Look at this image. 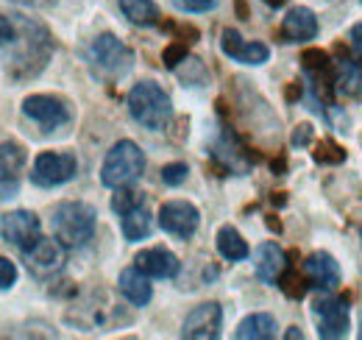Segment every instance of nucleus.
Returning <instances> with one entry per match:
<instances>
[{
    "instance_id": "obj_1",
    "label": "nucleus",
    "mask_w": 362,
    "mask_h": 340,
    "mask_svg": "<svg viewBox=\"0 0 362 340\" xmlns=\"http://www.w3.org/2000/svg\"><path fill=\"white\" fill-rule=\"evenodd\" d=\"M129 112L136 123L148 131H165L170 118H173V103L170 95L156 84V81H139L132 86L129 98Z\"/></svg>"
},
{
    "instance_id": "obj_2",
    "label": "nucleus",
    "mask_w": 362,
    "mask_h": 340,
    "mask_svg": "<svg viewBox=\"0 0 362 340\" xmlns=\"http://www.w3.org/2000/svg\"><path fill=\"white\" fill-rule=\"evenodd\" d=\"M67 321L87 332H106L120 324H129V315L106 290H95L67 312Z\"/></svg>"
},
{
    "instance_id": "obj_3",
    "label": "nucleus",
    "mask_w": 362,
    "mask_h": 340,
    "mask_svg": "<svg viewBox=\"0 0 362 340\" xmlns=\"http://www.w3.org/2000/svg\"><path fill=\"white\" fill-rule=\"evenodd\" d=\"M95 223H98V212H95V207L84 204V201H64L50 215L53 234L67 249H78V246L90 243L95 234Z\"/></svg>"
},
{
    "instance_id": "obj_4",
    "label": "nucleus",
    "mask_w": 362,
    "mask_h": 340,
    "mask_svg": "<svg viewBox=\"0 0 362 340\" xmlns=\"http://www.w3.org/2000/svg\"><path fill=\"white\" fill-rule=\"evenodd\" d=\"M145 170V154L139 151V145L132 140H120L112 145V151L103 159L100 168V181L109 190H120V187H132Z\"/></svg>"
},
{
    "instance_id": "obj_5",
    "label": "nucleus",
    "mask_w": 362,
    "mask_h": 340,
    "mask_svg": "<svg viewBox=\"0 0 362 340\" xmlns=\"http://www.w3.org/2000/svg\"><path fill=\"white\" fill-rule=\"evenodd\" d=\"M17 26L23 31V47L11 59V79H31L45 67L50 56V37L40 23H31L25 17H20Z\"/></svg>"
},
{
    "instance_id": "obj_6",
    "label": "nucleus",
    "mask_w": 362,
    "mask_h": 340,
    "mask_svg": "<svg viewBox=\"0 0 362 340\" xmlns=\"http://www.w3.org/2000/svg\"><path fill=\"white\" fill-rule=\"evenodd\" d=\"M87 62H90V67L98 76H103V79H120V76H126L132 70L134 53L120 42L115 34H100L87 47Z\"/></svg>"
},
{
    "instance_id": "obj_7",
    "label": "nucleus",
    "mask_w": 362,
    "mask_h": 340,
    "mask_svg": "<svg viewBox=\"0 0 362 340\" xmlns=\"http://www.w3.org/2000/svg\"><path fill=\"white\" fill-rule=\"evenodd\" d=\"M313 315L317 321V335L323 340H340L351 329V307L346 298L320 296L313 301Z\"/></svg>"
},
{
    "instance_id": "obj_8",
    "label": "nucleus",
    "mask_w": 362,
    "mask_h": 340,
    "mask_svg": "<svg viewBox=\"0 0 362 340\" xmlns=\"http://www.w3.org/2000/svg\"><path fill=\"white\" fill-rule=\"evenodd\" d=\"M78 170V159L67 151H47L40 154L31 165V181L37 187H59L67 184Z\"/></svg>"
},
{
    "instance_id": "obj_9",
    "label": "nucleus",
    "mask_w": 362,
    "mask_h": 340,
    "mask_svg": "<svg viewBox=\"0 0 362 340\" xmlns=\"http://www.w3.org/2000/svg\"><path fill=\"white\" fill-rule=\"evenodd\" d=\"M64 249L67 246L59 237H40L31 249L23 251V259L37 279H50L64 268V259H67Z\"/></svg>"
},
{
    "instance_id": "obj_10",
    "label": "nucleus",
    "mask_w": 362,
    "mask_h": 340,
    "mask_svg": "<svg viewBox=\"0 0 362 340\" xmlns=\"http://www.w3.org/2000/svg\"><path fill=\"white\" fill-rule=\"evenodd\" d=\"M0 234L14 249L25 251L42 237V223H40L37 215L28 212V210H14V212H6L0 217Z\"/></svg>"
},
{
    "instance_id": "obj_11",
    "label": "nucleus",
    "mask_w": 362,
    "mask_h": 340,
    "mask_svg": "<svg viewBox=\"0 0 362 340\" xmlns=\"http://www.w3.org/2000/svg\"><path fill=\"white\" fill-rule=\"evenodd\" d=\"M221 327H223V310L218 301H206L198 304L187 312L184 324H181V338L192 340H215L221 338Z\"/></svg>"
},
{
    "instance_id": "obj_12",
    "label": "nucleus",
    "mask_w": 362,
    "mask_h": 340,
    "mask_svg": "<svg viewBox=\"0 0 362 340\" xmlns=\"http://www.w3.org/2000/svg\"><path fill=\"white\" fill-rule=\"evenodd\" d=\"M23 115L45 131L70 123V106L59 95H28L23 101Z\"/></svg>"
},
{
    "instance_id": "obj_13",
    "label": "nucleus",
    "mask_w": 362,
    "mask_h": 340,
    "mask_svg": "<svg viewBox=\"0 0 362 340\" xmlns=\"http://www.w3.org/2000/svg\"><path fill=\"white\" fill-rule=\"evenodd\" d=\"M198 223H201V212L189 201H168L159 210V226H162V232H168V234H173L179 240L192 237L198 232Z\"/></svg>"
},
{
    "instance_id": "obj_14",
    "label": "nucleus",
    "mask_w": 362,
    "mask_h": 340,
    "mask_svg": "<svg viewBox=\"0 0 362 340\" xmlns=\"http://www.w3.org/2000/svg\"><path fill=\"white\" fill-rule=\"evenodd\" d=\"M221 47L228 59L240 62V64H248V67H259L271 59V47L265 42H245L234 28H226L221 34Z\"/></svg>"
},
{
    "instance_id": "obj_15",
    "label": "nucleus",
    "mask_w": 362,
    "mask_h": 340,
    "mask_svg": "<svg viewBox=\"0 0 362 340\" xmlns=\"http://www.w3.org/2000/svg\"><path fill=\"white\" fill-rule=\"evenodd\" d=\"M23 168H25V151L17 142H0V198L17 196Z\"/></svg>"
},
{
    "instance_id": "obj_16",
    "label": "nucleus",
    "mask_w": 362,
    "mask_h": 340,
    "mask_svg": "<svg viewBox=\"0 0 362 340\" xmlns=\"http://www.w3.org/2000/svg\"><path fill=\"white\" fill-rule=\"evenodd\" d=\"M304 273H307V279L313 282V288L323 290V293L337 290L340 282H343V271H340L337 259L332 254H326V251H315V254L307 256Z\"/></svg>"
},
{
    "instance_id": "obj_17",
    "label": "nucleus",
    "mask_w": 362,
    "mask_h": 340,
    "mask_svg": "<svg viewBox=\"0 0 362 340\" xmlns=\"http://www.w3.org/2000/svg\"><path fill=\"white\" fill-rule=\"evenodd\" d=\"M134 265L142 273H148L151 279H173V276H179L181 271L179 256L173 254V251H168V249H162V246H153V249L139 251Z\"/></svg>"
},
{
    "instance_id": "obj_18",
    "label": "nucleus",
    "mask_w": 362,
    "mask_h": 340,
    "mask_svg": "<svg viewBox=\"0 0 362 340\" xmlns=\"http://www.w3.org/2000/svg\"><path fill=\"white\" fill-rule=\"evenodd\" d=\"M281 37L284 42H310L317 37V17L313 8L296 6L281 20Z\"/></svg>"
},
{
    "instance_id": "obj_19",
    "label": "nucleus",
    "mask_w": 362,
    "mask_h": 340,
    "mask_svg": "<svg viewBox=\"0 0 362 340\" xmlns=\"http://www.w3.org/2000/svg\"><path fill=\"white\" fill-rule=\"evenodd\" d=\"M287 254L276 243H262L257 249V279L262 285H279V279L287 271Z\"/></svg>"
},
{
    "instance_id": "obj_20",
    "label": "nucleus",
    "mask_w": 362,
    "mask_h": 340,
    "mask_svg": "<svg viewBox=\"0 0 362 340\" xmlns=\"http://www.w3.org/2000/svg\"><path fill=\"white\" fill-rule=\"evenodd\" d=\"M148 279H151V276L142 273L136 265L126 268V271L120 273V279H117L123 298H126L129 304H134V307H145V304L151 301V296H153V288H151Z\"/></svg>"
},
{
    "instance_id": "obj_21",
    "label": "nucleus",
    "mask_w": 362,
    "mask_h": 340,
    "mask_svg": "<svg viewBox=\"0 0 362 340\" xmlns=\"http://www.w3.org/2000/svg\"><path fill=\"white\" fill-rule=\"evenodd\" d=\"M276 318L268 315V312H254L248 318L240 321L234 338L237 340H273L276 338Z\"/></svg>"
},
{
    "instance_id": "obj_22",
    "label": "nucleus",
    "mask_w": 362,
    "mask_h": 340,
    "mask_svg": "<svg viewBox=\"0 0 362 340\" xmlns=\"http://www.w3.org/2000/svg\"><path fill=\"white\" fill-rule=\"evenodd\" d=\"M120 217H123V220H120V229H123V237H126L129 243L145 240V237L151 234V229H153V217H151V210H148L145 204H139L134 210L123 212Z\"/></svg>"
},
{
    "instance_id": "obj_23",
    "label": "nucleus",
    "mask_w": 362,
    "mask_h": 340,
    "mask_svg": "<svg viewBox=\"0 0 362 340\" xmlns=\"http://www.w3.org/2000/svg\"><path fill=\"white\" fill-rule=\"evenodd\" d=\"M218 251L228 262H243L248 256V243L243 240V234L234 226H221V232H218Z\"/></svg>"
},
{
    "instance_id": "obj_24",
    "label": "nucleus",
    "mask_w": 362,
    "mask_h": 340,
    "mask_svg": "<svg viewBox=\"0 0 362 340\" xmlns=\"http://www.w3.org/2000/svg\"><path fill=\"white\" fill-rule=\"evenodd\" d=\"M120 11L126 14L129 23L134 26H156L159 23V8L153 0H117Z\"/></svg>"
},
{
    "instance_id": "obj_25",
    "label": "nucleus",
    "mask_w": 362,
    "mask_h": 340,
    "mask_svg": "<svg viewBox=\"0 0 362 340\" xmlns=\"http://www.w3.org/2000/svg\"><path fill=\"white\" fill-rule=\"evenodd\" d=\"M334 89H337L343 98H360L362 95L360 67H354L349 59H340V64H337V76H334Z\"/></svg>"
},
{
    "instance_id": "obj_26",
    "label": "nucleus",
    "mask_w": 362,
    "mask_h": 340,
    "mask_svg": "<svg viewBox=\"0 0 362 340\" xmlns=\"http://www.w3.org/2000/svg\"><path fill=\"white\" fill-rule=\"evenodd\" d=\"M329 53L326 50H320V47H310V50H304L301 53V64H304V70L313 76V79H320L326 70H329Z\"/></svg>"
},
{
    "instance_id": "obj_27",
    "label": "nucleus",
    "mask_w": 362,
    "mask_h": 340,
    "mask_svg": "<svg viewBox=\"0 0 362 340\" xmlns=\"http://www.w3.org/2000/svg\"><path fill=\"white\" fill-rule=\"evenodd\" d=\"M315 162H320V165H340V162H346V151L334 140H320L315 145Z\"/></svg>"
},
{
    "instance_id": "obj_28",
    "label": "nucleus",
    "mask_w": 362,
    "mask_h": 340,
    "mask_svg": "<svg viewBox=\"0 0 362 340\" xmlns=\"http://www.w3.org/2000/svg\"><path fill=\"white\" fill-rule=\"evenodd\" d=\"M139 204H145V196L142 193H136V190H129V187H120L117 190V196L112 198V210L115 212H129V210H134Z\"/></svg>"
},
{
    "instance_id": "obj_29",
    "label": "nucleus",
    "mask_w": 362,
    "mask_h": 340,
    "mask_svg": "<svg viewBox=\"0 0 362 340\" xmlns=\"http://www.w3.org/2000/svg\"><path fill=\"white\" fill-rule=\"evenodd\" d=\"M187 173H189V168H187L184 162L165 165V168H162V181H165L168 187H179V184H184V181H187Z\"/></svg>"
},
{
    "instance_id": "obj_30",
    "label": "nucleus",
    "mask_w": 362,
    "mask_h": 340,
    "mask_svg": "<svg viewBox=\"0 0 362 340\" xmlns=\"http://www.w3.org/2000/svg\"><path fill=\"white\" fill-rule=\"evenodd\" d=\"M162 59H165V64L168 67H179L181 62H187V45L184 42H173L165 47V53H162Z\"/></svg>"
},
{
    "instance_id": "obj_31",
    "label": "nucleus",
    "mask_w": 362,
    "mask_h": 340,
    "mask_svg": "<svg viewBox=\"0 0 362 340\" xmlns=\"http://www.w3.org/2000/svg\"><path fill=\"white\" fill-rule=\"evenodd\" d=\"M14 282H17V268H14V262L6 259V256H0V290L14 288Z\"/></svg>"
},
{
    "instance_id": "obj_32",
    "label": "nucleus",
    "mask_w": 362,
    "mask_h": 340,
    "mask_svg": "<svg viewBox=\"0 0 362 340\" xmlns=\"http://www.w3.org/2000/svg\"><path fill=\"white\" fill-rule=\"evenodd\" d=\"M218 0H173V6L187 11V14H201V11H209Z\"/></svg>"
},
{
    "instance_id": "obj_33",
    "label": "nucleus",
    "mask_w": 362,
    "mask_h": 340,
    "mask_svg": "<svg viewBox=\"0 0 362 340\" xmlns=\"http://www.w3.org/2000/svg\"><path fill=\"white\" fill-rule=\"evenodd\" d=\"M14 40H17V26H14L8 17H3V14H0V47L11 45Z\"/></svg>"
},
{
    "instance_id": "obj_34",
    "label": "nucleus",
    "mask_w": 362,
    "mask_h": 340,
    "mask_svg": "<svg viewBox=\"0 0 362 340\" xmlns=\"http://www.w3.org/2000/svg\"><path fill=\"white\" fill-rule=\"evenodd\" d=\"M313 137H315V128L310 126V123H301V126L293 131V145L296 148H304V145L313 142Z\"/></svg>"
},
{
    "instance_id": "obj_35",
    "label": "nucleus",
    "mask_w": 362,
    "mask_h": 340,
    "mask_svg": "<svg viewBox=\"0 0 362 340\" xmlns=\"http://www.w3.org/2000/svg\"><path fill=\"white\" fill-rule=\"evenodd\" d=\"M349 42H351V50H354L357 56H362V23L351 28V34H349Z\"/></svg>"
},
{
    "instance_id": "obj_36",
    "label": "nucleus",
    "mask_w": 362,
    "mask_h": 340,
    "mask_svg": "<svg viewBox=\"0 0 362 340\" xmlns=\"http://www.w3.org/2000/svg\"><path fill=\"white\" fill-rule=\"evenodd\" d=\"M11 3H17V6H28V8H47V6H53L56 0H11Z\"/></svg>"
},
{
    "instance_id": "obj_37",
    "label": "nucleus",
    "mask_w": 362,
    "mask_h": 340,
    "mask_svg": "<svg viewBox=\"0 0 362 340\" xmlns=\"http://www.w3.org/2000/svg\"><path fill=\"white\" fill-rule=\"evenodd\" d=\"M284 338H287V340H301V338H304V332H301L298 327H290V329L284 332Z\"/></svg>"
},
{
    "instance_id": "obj_38",
    "label": "nucleus",
    "mask_w": 362,
    "mask_h": 340,
    "mask_svg": "<svg viewBox=\"0 0 362 340\" xmlns=\"http://www.w3.org/2000/svg\"><path fill=\"white\" fill-rule=\"evenodd\" d=\"M298 92H301V86H298L296 81H293V86L287 89V98H290V101H296V98H298Z\"/></svg>"
},
{
    "instance_id": "obj_39",
    "label": "nucleus",
    "mask_w": 362,
    "mask_h": 340,
    "mask_svg": "<svg viewBox=\"0 0 362 340\" xmlns=\"http://www.w3.org/2000/svg\"><path fill=\"white\" fill-rule=\"evenodd\" d=\"M265 3H268V6H271V8H279V6H281V3H284V0H265Z\"/></svg>"
},
{
    "instance_id": "obj_40",
    "label": "nucleus",
    "mask_w": 362,
    "mask_h": 340,
    "mask_svg": "<svg viewBox=\"0 0 362 340\" xmlns=\"http://www.w3.org/2000/svg\"><path fill=\"white\" fill-rule=\"evenodd\" d=\"M360 338H362V324H360Z\"/></svg>"
},
{
    "instance_id": "obj_41",
    "label": "nucleus",
    "mask_w": 362,
    "mask_h": 340,
    "mask_svg": "<svg viewBox=\"0 0 362 340\" xmlns=\"http://www.w3.org/2000/svg\"><path fill=\"white\" fill-rule=\"evenodd\" d=\"M360 234H362V232H360Z\"/></svg>"
},
{
    "instance_id": "obj_42",
    "label": "nucleus",
    "mask_w": 362,
    "mask_h": 340,
    "mask_svg": "<svg viewBox=\"0 0 362 340\" xmlns=\"http://www.w3.org/2000/svg\"><path fill=\"white\" fill-rule=\"evenodd\" d=\"M360 3H362V0H360Z\"/></svg>"
}]
</instances>
